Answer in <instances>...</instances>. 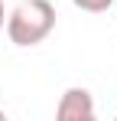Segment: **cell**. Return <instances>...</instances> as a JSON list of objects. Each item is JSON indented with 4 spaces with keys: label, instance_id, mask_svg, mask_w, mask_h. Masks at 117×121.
Segmentation results:
<instances>
[{
    "label": "cell",
    "instance_id": "cell-3",
    "mask_svg": "<svg viewBox=\"0 0 117 121\" xmlns=\"http://www.w3.org/2000/svg\"><path fill=\"white\" fill-rule=\"evenodd\" d=\"M78 10H88V13H104V10H111V3L114 0H72Z\"/></svg>",
    "mask_w": 117,
    "mask_h": 121
},
{
    "label": "cell",
    "instance_id": "cell-5",
    "mask_svg": "<svg viewBox=\"0 0 117 121\" xmlns=\"http://www.w3.org/2000/svg\"><path fill=\"white\" fill-rule=\"evenodd\" d=\"M0 121H7V111H3V108H0Z\"/></svg>",
    "mask_w": 117,
    "mask_h": 121
},
{
    "label": "cell",
    "instance_id": "cell-1",
    "mask_svg": "<svg viewBox=\"0 0 117 121\" xmlns=\"http://www.w3.org/2000/svg\"><path fill=\"white\" fill-rule=\"evenodd\" d=\"M3 30H7L13 46H23V49L39 46L55 30V7H52V0H23L7 17Z\"/></svg>",
    "mask_w": 117,
    "mask_h": 121
},
{
    "label": "cell",
    "instance_id": "cell-2",
    "mask_svg": "<svg viewBox=\"0 0 117 121\" xmlns=\"http://www.w3.org/2000/svg\"><path fill=\"white\" fill-rule=\"evenodd\" d=\"M55 118L58 121H91L94 118V98H91V92L81 88V85L65 88L58 105H55Z\"/></svg>",
    "mask_w": 117,
    "mask_h": 121
},
{
    "label": "cell",
    "instance_id": "cell-4",
    "mask_svg": "<svg viewBox=\"0 0 117 121\" xmlns=\"http://www.w3.org/2000/svg\"><path fill=\"white\" fill-rule=\"evenodd\" d=\"M3 23H7V13H3V0H0V33H3Z\"/></svg>",
    "mask_w": 117,
    "mask_h": 121
}]
</instances>
